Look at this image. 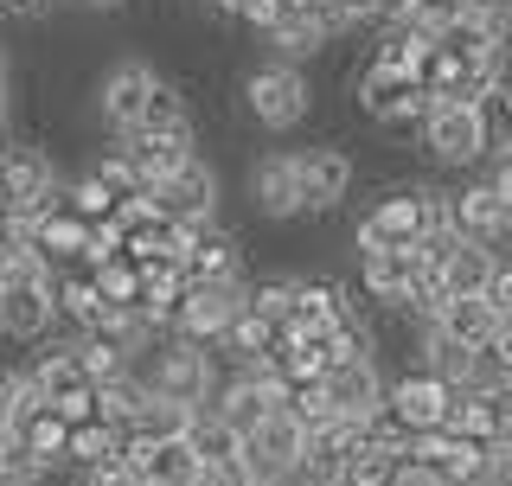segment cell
<instances>
[{"label":"cell","instance_id":"8fae6325","mask_svg":"<svg viewBox=\"0 0 512 486\" xmlns=\"http://www.w3.org/2000/svg\"><path fill=\"white\" fill-rule=\"evenodd\" d=\"M301 448H308V429L295 423L288 410H276L256 435H244V467H250V480H295L301 474Z\"/></svg>","mask_w":512,"mask_h":486},{"label":"cell","instance_id":"c3c4849f","mask_svg":"<svg viewBox=\"0 0 512 486\" xmlns=\"http://www.w3.org/2000/svg\"><path fill=\"white\" fill-rule=\"evenodd\" d=\"M410 7H416V0H378V20H372V26H397V20H410Z\"/></svg>","mask_w":512,"mask_h":486},{"label":"cell","instance_id":"7402d4cb","mask_svg":"<svg viewBox=\"0 0 512 486\" xmlns=\"http://www.w3.org/2000/svg\"><path fill=\"white\" fill-rule=\"evenodd\" d=\"M58 320L64 327H77V333H96L109 320V301H103V288H96V269H58Z\"/></svg>","mask_w":512,"mask_h":486},{"label":"cell","instance_id":"74e56055","mask_svg":"<svg viewBox=\"0 0 512 486\" xmlns=\"http://www.w3.org/2000/svg\"><path fill=\"white\" fill-rule=\"evenodd\" d=\"M397 467H404L397 455H384V448L365 442L359 455L346 461V480H340V486H391V480H397Z\"/></svg>","mask_w":512,"mask_h":486},{"label":"cell","instance_id":"4fadbf2b","mask_svg":"<svg viewBox=\"0 0 512 486\" xmlns=\"http://www.w3.org/2000/svg\"><path fill=\"white\" fill-rule=\"evenodd\" d=\"M423 148L436 167H480L487 141H480V116L474 103H436V116L423 122Z\"/></svg>","mask_w":512,"mask_h":486},{"label":"cell","instance_id":"11a10c76","mask_svg":"<svg viewBox=\"0 0 512 486\" xmlns=\"http://www.w3.org/2000/svg\"><path fill=\"white\" fill-rule=\"evenodd\" d=\"M506 327H512V320H506Z\"/></svg>","mask_w":512,"mask_h":486},{"label":"cell","instance_id":"6da1fadb","mask_svg":"<svg viewBox=\"0 0 512 486\" xmlns=\"http://www.w3.org/2000/svg\"><path fill=\"white\" fill-rule=\"evenodd\" d=\"M429 231H448V192L436 186H391L372 199V212L352 224V243L365 250H416Z\"/></svg>","mask_w":512,"mask_h":486},{"label":"cell","instance_id":"d6986e66","mask_svg":"<svg viewBox=\"0 0 512 486\" xmlns=\"http://www.w3.org/2000/svg\"><path fill=\"white\" fill-rule=\"evenodd\" d=\"M263 39H269V52H276L282 64H308V58H320L333 45V32H327V20H320V7H282Z\"/></svg>","mask_w":512,"mask_h":486},{"label":"cell","instance_id":"836d02e7","mask_svg":"<svg viewBox=\"0 0 512 486\" xmlns=\"http://www.w3.org/2000/svg\"><path fill=\"white\" fill-rule=\"evenodd\" d=\"M45 480H52V467L20 442V429H0V486H45Z\"/></svg>","mask_w":512,"mask_h":486},{"label":"cell","instance_id":"2e32d148","mask_svg":"<svg viewBox=\"0 0 512 486\" xmlns=\"http://www.w3.org/2000/svg\"><path fill=\"white\" fill-rule=\"evenodd\" d=\"M448 231L468 237V243H487V250L500 256V250H506V199H500L487 180L448 192Z\"/></svg>","mask_w":512,"mask_h":486},{"label":"cell","instance_id":"7bdbcfd3","mask_svg":"<svg viewBox=\"0 0 512 486\" xmlns=\"http://www.w3.org/2000/svg\"><path fill=\"white\" fill-rule=\"evenodd\" d=\"M468 20L500 32V39H512V0H468Z\"/></svg>","mask_w":512,"mask_h":486},{"label":"cell","instance_id":"f1b7e54d","mask_svg":"<svg viewBox=\"0 0 512 486\" xmlns=\"http://www.w3.org/2000/svg\"><path fill=\"white\" fill-rule=\"evenodd\" d=\"M276 339H282V333L269 327L263 314H244L231 333L218 339V359H231V371H250V365H263L269 352H276Z\"/></svg>","mask_w":512,"mask_h":486},{"label":"cell","instance_id":"bcb514c9","mask_svg":"<svg viewBox=\"0 0 512 486\" xmlns=\"http://www.w3.org/2000/svg\"><path fill=\"white\" fill-rule=\"evenodd\" d=\"M52 7H58V0H0V13H7V20H45Z\"/></svg>","mask_w":512,"mask_h":486},{"label":"cell","instance_id":"d590c367","mask_svg":"<svg viewBox=\"0 0 512 486\" xmlns=\"http://www.w3.org/2000/svg\"><path fill=\"white\" fill-rule=\"evenodd\" d=\"M109 455H122V435L109 423H77L71 429V467H77V474L96 467V461H109Z\"/></svg>","mask_w":512,"mask_h":486},{"label":"cell","instance_id":"ac0fdd59","mask_svg":"<svg viewBox=\"0 0 512 486\" xmlns=\"http://www.w3.org/2000/svg\"><path fill=\"white\" fill-rule=\"evenodd\" d=\"M365 448V429L359 423H327L308 435V448H301V486H340L346 480V461Z\"/></svg>","mask_w":512,"mask_h":486},{"label":"cell","instance_id":"ba28073f","mask_svg":"<svg viewBox=\"0 0 512 486\" xmlns=\"http://www.w3.org/2000/svg\"><path fill=\"white\" fill-rule=\"evenodd\" d=\"M320 391H327V410H333V423H378L384 416V371H378V359H340L320 378Z\"/></svg>","mask_w":512,"mask_h":486},{"label":"cell","instance_id":"8992f818","mask_svg":"<svg viewBox=\"0 0 512 486\" xmlns=\"http://www.w3.org/2000/svg\"><path fill=\"white\" fill-rule=\"evenodd\" d=\"M58 167L39 141H7L0 148V212H45L58 205Z\"/></svg>","mask_w":512,"mask_h":486},{"label":"cell","instance_id":"9a60e30c","mask_svg":"<svg viewBox=\"0 0 512 486\" xmlns=\"http://www.w3.org/2000/svg\"><path fill=\"white\" fill-rule=\"evenodd\" d=\"M250 212L263 224L301 218V167H295V154H256L250 160Z\"/></svg>","mask_w":512,"mask_h":486},{"label":"cell","instance_id":"d4e9b609","mask_svg":"<svg viewBox=\"0 0 512 486\" xmlns=\"http://www.w3.org/2000/svg\"><path fill=\"white\" fill-rule=\"evenodd\" d=\"M474 359L480 352H468V346H455L442 327H423L416 333V371H429V378H442L448 391H461V384L474 378Z\"/></svg>","mask_w":512,"mask_h":486},{"label":"cell","instance_id":"b9f144b4","mask_svg":"<svg viewBox=\"0 0 512 486\" xmlns=\"http://www.w3.org/2000/svg\"><path fill=\"white\" fill-rule=\"evenodd\" d=\"M84 486H141V474H135V461H128V455H109V461L84 467Z\"/></svg>","mask_w":512,"mask_h":486},{"label":"cell","instance_id":"ffe728a7","mask_svg":"<svg viewBox=\"0 0 512 486\" xmlns=\"http://www.w3.org/2000/svg\"><path fill=\"white\" fill-rule=\"evenodd\" d=\"M128 154H135V167L148 173V186H160L167 173H180L186 160H199V128H167V135H128L122 141Z\"/></svg>","mask_w":512,"mask_h":486},{"label":"cell","instance_id":"5bb4252c","mask_svg":"<svg viewBox=\"0 0 512 486\" xmlns=\"http://www.w3.org/2000/svg\"><path fill=\"white\" fill-rule=\"evenodd\" d=\"M410 461H423L442 486H493V448L461 442V435H416Z\"/></svg>","mask_w":512,"mask_h":486},{"label":"cell","instance_id":"3957f363","mask_svg":"<svg viewBox=\"0 0 512 486\" xmlns=\"http://www.w3.org/2000/svg\"><path fill=\"white\" fill-rule=\"evenodd\" d=\"M352 96H359V116L391 128V135H423V122L436 116V96H429L416 77H397V71H378L372 58L359 64L352 77Z\"/></svg>","mask_w":512,"mask_h":486},{"label":"cell","instance_id":"d6a6232c","mask_svg":"<svg viewBox=\"0 0 512 486\" xmlns=\"http://www.w3.org/2000/svg\"><path fill=\"white\" fill-rule=\"evenodd\" d=\"M186 122H192L186 90L173 84V77H160L154 96H148V109H141V128H135V135H167V128H186Z\"/></svg>","mask_w":512,"mask_h":486},{"label":"cell","instance_id":"30bf717a","mask_svg":"<svg viewBox=\"0 0 512 486\" xmlns=\"http://www.w3.org/2000/svg\"><path fill=\"white\" fill-rule=\"evenodd\" d=\"M295 167H301V212L308 218H327L352 199L359 167H352L346 148H295Z\"/></svg>","mask_w":512,"mask_h":486},{"label":"cell","instance_id":"7a4b0ae2","mask_svg":"<svg viewBox=\"0 0 512 486\" xmlns=\"http://www.w3.org/2000/svg\"><path fill=\"white\" fill-rule=\"evenodd\" d=\"M135 378L148 384V397L186 403L192 416H205V410H212V397H218V384H224V378H218L212 346H192V339H180V333H167L160 346L141 352Z\"/></svg>","mask_w":512,"mask_h":486},{"label":"cell","instance_id":"83f0119b","mask_svg":"<svg viewBox=\"0 0 512 486\" xmlns=\"http://www.w3.org/2000/svg\"><path fill=\"white\" fill-rule=\"evenodd\" d=\"M141 403H148V384H141L135 371H122V378L96 384V423H109V429H116L122 442H128V429H135Z\"/></svg>","mask_w":512,"mask_h":486},{"label":"cell","instance_id":"ab89813d","mask_svg":"<svg viewBox=\"0 0 512 486\" xmlns=\"http://www.w3.org/2000/svg\"><path fill=\"white\" fill-rule=\"evenodd\" d=\"M461 20H468V0H416V7H410V26H423L429 39L455 32Z\"/></svg>","mask_w":512,"mask_h":486},{"label":"cell","instance_id":"7c38bea8","mask_svg":"<svg viewBox=\"0 0 512 486\" xmlns=\"http://www.w3.org/2000/svg\"><path fill=\"white\" fill-rule=\"evenodd\" d=\"M448 403H455V391H448L442 378H429V371H404V378H391V391H384V410H391V423H404L410 435H436L448 423Z\"/></svg>","mask_w":512,"mask_h":486},{"label":"cell","instance_id":"681fc988","mask_svg":"<svg viewBox=\"0 0 512 486\" xmlns=\"http://www.w3.org/2000/svg\"><path fill=\"white\" fill-rule=\"evenodd\" d=\"M84 7H96V13H116V7H128V0H84Z\"/></svg>","mask_w":512,"mask_h":486},{"label":"cell","instance_id":"db71d44e","mask_svg":"<svg viewBox=\"0 0 512 486\" xmlns=\"http://www.w3.org/2000/svg\"><path fill=\"white\" fill-rule=\"evenodd\" d=\"M288 486H301V480H288Z\"/></svg>","mask_w":512,"mask_h":486},{"label":"cell","instance_id":"4316f807","mask_svg":"<svg viewBox=\"0 0 512 486\" xmlns=\"http://www.w3.org/2000/svg\"><path fill=\"white\" fill-rule=\"evenodd\" d=\"M84 173H90V180L103 186V192H109V199H116V205H128V199H154L148 173L135 167V154H128V148H103V154H96Z\"/></svg>","mask_w":512,"mask_h":486},{"label":"cell","instance_id":"9c48e42d","mask_svg":"<svg viewBox=\"0 0 512 486\" xmlns=\"http://www.w3.org/2000/svg\"><path fill=\"white\" fill-rule=\"evenodd\" d=\"M154 205L167 218H180V224H218V205H224V180H218V167L212 160H186L180 173H167V180L154 186Z\"/></svg>","mask_w":512,"mask_h":486},{"label":"cell","instance_id":"e575fe53","mask_svg":"<svg viewBox=\"0 0 512 486\" xmlns=\"http://www.w3.org/2000/svg\"><path fill=\"white\" fill-rule=\"evenodd\" d=\"M186 442H192V455H199L205 467H218V461H237L244 455V435H231L218 423V416H199V423L186 429Z\"/></svg>","mask_w":512,"mask_h":486},{"label":"cell","instance_id":"4dcf8cb0","mask_svg":"<svg viewBox=\"0 0 512 486\" xmlns=\"http://www.w3.org/2000/svg\"><path fill=\"white\" fill-rule=\"evenodd\" d=\"M192 423H199V416H192L186 403L148 397V403H141V416H135V429H128V435H135V442H180V435H186Z\"/></svg>","mask_w":512,"mask_h":486},{"label":"cell","instance_id":"ee69618b","mask_svg":"<svg viewBox=\"0 0 512 486\" xmlns=\"http://www.w3.org/2000/svg\"><path fill=\"white\" fill-rule=\"evenodd\" d=\"M480 301H487L500 320H512V263H500V269H493V282H487V295H480Z\"/></svg>","mask_w":512,"mask_h":486},{"label":"cell","instance_id":"7dc6e473","mask_svg":"<svg viewBox=\"0 0 512 486\" xmlns=\"http://www.w3.org/2000/svg\"><path fill=\"white\" fill-rule=\"evenodd\" d=\"M493 486H512V435L493 448Z\"/></svg>","mask_w":512,"mask_h":486},{"label":"cell","instance_id":"1f68e13d","mask_svg":"<svg viewBox=\"0 0 512 486\" xmlns=\"http://www.w3.org/2000/svg\"><path fill=\"white\" fill-rule=\"evenodd\" d=\"M295 295H301V275H263V282H250V314H263L282 333L288 314H295Z\"/></svg>","mask_w":512,"mask_h":486},{"label":"cell","instance_id":"44dd1931","mask_svg":"<svg viewBox=\"0 0 512 486\" xmlns=\"http://www.w3.org/2000/svg\"><path fill=\"white\" fill-rule=\"evenodd\" d=\"M186 275L192 282H250L244 275V237L224 231V224H205V237L186 256Z\"/></svg>","mask_w":512,"mask_h":486},{"label":"cell","instance_id":"f35d334b","mask_svg":"<svg viewBox=\"0 0 512 486\" xmlns=\"http://www.w3.org/2000/svg\"><path fill=\"white\" fill-rule=\"evenodd\" d=\"M26 410H39V397H32V384H26V365L20 371L0 365V429H13Z\"/></svg>","mask_w":512,"mask_h":486},{"label":"cell","instance_id":"f6af8a7d","mask_svg":"<svg viewBox=\"0 0 512 486\" xmlns=\"http://www.w3.org/2000/svg\"><path fill=\"white\" fill-rule=\"evenodd\" d=\"M205 486H256V480H250L244 455H237V461H218V467H205Z\"/></svg>","mask_w":512,"mask_h":486},{"label":"cell","instance_id":"f546056e","mask_svg":"<svg viewBox=\"0 0 512 486\" xmlns=\"http://www.w3.org/2000/svg\"><path fill=\"white\" fill-rule=\"evenodd\" d=\"M474 116H480L487 160H506V154H512V84H493V90L474 103Z\"/></svg>","mask_w":512,"mask_h":486},{"label":"cell","instance_id":"f907efd6","mask_svg":"<svg viewBox=\"0 0 512 486\" xmlns=\"http://www.w3.org/2000/svg\"><path fill=\"white\" fill-rule=\"evenodd\" d=\"M7 77H13V71H7V52H0V90H7Z\"/></svg>","mask_w":512,"mask_h":486},{"label":"cell","instance_id":"277c9868","mask_svg":"<svg viewBox=\"0 0 512 486\" xmlns=\"http://www.w3.org/2000/svg\"><path fill=\"white\" fill-rule=\"evenodd\" d=\"M314 109V84L301 64H282V58H263L256 71L244 77V116L256 128H269V135H282V128H301Z\"/></svg>","mask_w":512,"mask_h":486},{"label":"cell","instance_id":"484cf974","mask_svg":"<svg viewBox=\"0 0 512 486\" xmlns=\"http://www.w3.org/2000/svg\"><path fill=\"white\" fill-rule=\"evenodd\" d=\"M13 429H20V442H26L45 467H52V474H58V467H71V423H64L58 410H45V403H39V410H26Z\"/></svg>","mask_w":512,"mask_h":486},{"label":"cell","instance_id":"e0dca14e","mask_svg":"<svg viewBox=\"0 0 512 486\" xmlns=\"http://www.w3.org/2000/svg\"><path fill=\"white\" fill-rule=\"evenodd\" d=\"M122 455L135 461L141 486H205V461L192 455L186 435H180V442H135V435H128Z\"/></svg>","mask_w":512,"mask_h":486},{"label":"cell","instance_id":"60d3db41","mask_svg":"<svg viewBox=\"0 0 512 486\" xmlns=\"http://www.w3.org/2000/svg\"><path fill=\"white\" fill-rule=\"evenodd\" d=\"M320 20H327L333 39H340V32L372 26V20H378V0H320Z\"/></svg>","mask_w":512,"mask_h":486},{"label":"cell","instance_id":"52a82bcc","mask_svg":"<svg viewBox=\"0 0 512 486\" xmlns=\"http://www.w3.org/2000/svg\"><path fill=\"white\" fill-rule=\"evenodd\" d=\"M160 84V71L148 58H116V64H103V77H96V116H103L109 135H135L141 128V109H148V96Z\"/></svg>","mask_w":512,"mask_h":486},{"label":"cell","instance_id":"cb8c5ba5","mask_svg":"<svg viewBox=\"0 0 512 486\" xmlns=\"http://www.w3.org/2000/svg\"><path fill=\"white\" fill-rule=\"evenodd\" d=\"M493 269H500V256H493L487 243H468V237H461V243H455V256L442 263V288H448V301H480V295H487V282H493Z\"/></svg>","mask_w":512,"mask_h":486},{"label":"cell","instance_id":"603a6c76","mask_svg":"<svg viewBox=\"0 0 512 486\" xmlns=\"http://www.w3.org/2000/svg\"><path fill=\"white\" fill-rule=\"evenodd\" d=\"M423 327H442L455 346H468V352H493V339H500L506 320L493 314L487 301H442V314L423 320Z\"/></svg>","mask_w":512,"mask_h":486},{"label":"cell","instance_id":"8d00e7d4","mask_svg":"<svg viewBox=\"0 0 512 486\" xmlns=\"http://www.w3.org/2000/svg\"><path fill=\"white\" fill-rule=\"evenodd\" d=\"M58 199H64V205H71V212H77V218H84V224H109V218H116V199H109V192H103V186H96V180H90V173H77V180H71V186H64V192H58Z\"/></svg>","mask_w":512,"mask_h":486},{"label":"cell","instance_id":"f5cc1de1","mask_svg":"<svg viewBox=\"0 0 512 486\" xmlns=\"http://www.w3.org/2000/svg\"><path fill=\"white\" fill-rule=\"evenodd\" d=\"M205 7H218V0H205Z\"/></svg>","mask_w":512,"mask_h":486},{"label":"cell","instance_id":"816d5d0a","mask_svg":"<svg viewBox=\"0 0 512 486\" xmlns=\"http://www.w3.org/2000/svg\"><path fill=\"white\" fill-rule=\"evenodd\" d=\"M256 486H282V480H256Z\"/></svg>","mask_w":512,"mask_h":486},{"label":"cell","instance_id":"5b68a950","mask_svg":"<svg viewBox=\"0 0 512 486\" xmlns=\"http://www.w3.org/2000/svg\"><path fill=\"white\" fill-rule=\"evenodd\" d=\"M244 314H250V282H192L180 314H173V333L192 346H218Z\"/></svg>","mask_w":512,"mask_h":486}]
</instances>
